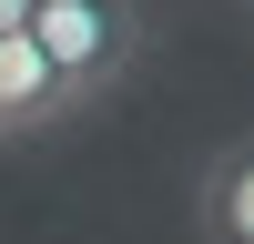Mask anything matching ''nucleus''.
I'll list each match as a JSON object with an SVG mask.
<instances>
[{
	"mask_svg": "<svg viewBox=\"0 0 254 244\" xmlns=\"http://www.w3.org/2000/svg\"><path fill=\"white\" fill-rule=\"evenodd\" d=\"M244 10H254V0H244Z\"/></svg>",
	"mask_w": 254,
	"mask_h": 244,
	"instance_id": "obj_5",
	"label": "nucleus"
},
{
	"mask_svg": "<svg viewBox=\"0 0 254 244\" xmlns=\"http://www.w3.org/2000/svg\"><path fill=\"white\" fill-rule=\"evenodd\" d=\"M61 112H71V102H61L41 41H31V31H0V142L41 132V122H61Z\"/></svg>",
	"mask_w": 254,
	"mask_h": 244,
	"instance_id": "obj_2",
	"label": "nucleus"
},
{
	"mask_svg": "<svg viewBox=\"0 0 254 244\" xmlns=\"http://www.w3.org/2000/svg\"><path fill=\"white\" fill-rule=\"evenodd\" d=\"M193 214H203V244H254V132H234L193 183Z\"/></svg>",
	"mask_w": 254,
	"mask_h": 244,
	"instance_id": "obj_3",
	"label": "nucleus"
},
{
	"mask_svg": "<svg viewBox=\"0 0 254 244\" xmlns=\"http://www.w3.org/2000/svg\"><path fill=\"white\" fill-rule=\"evenodd\" d=\"M20 20H31V0H0V31H20Z\"/></svg>",
	"mask_w": 254,
	"mask_h": 244,
	"instance_id": "obj_4",
	"label": "nucleus"
},
{
	"mask_svg": "<svg viewBox=\"0 0 254 244\" xmlns=\"http://www.w3.org/2000/svg\"><path fill=\"white\" fill-rule=\"evenodd\" d=\"M20 31L41 41V61H51V81H61L71 112H92V102L142 61V10L132 0H31Z\"/></svg>",
	"mask_w": 254,
	"mask_h": 244,
	"instance_id": "obj_1",
	"label": "nucleus"
}]
</instances>
